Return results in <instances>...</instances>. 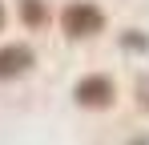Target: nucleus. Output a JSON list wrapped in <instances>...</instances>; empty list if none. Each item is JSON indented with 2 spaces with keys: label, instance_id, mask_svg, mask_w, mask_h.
<instances>
[{
  "label": "nucleus",
  "instance_id": "1",
  "mask_svg": "<svg viewBox=\"0 0 149 145\" xmlns=\"http://www.w3.org/2000/svg\"><path fill=\"white\" fill-rule=\"evenodd\" d=\"M61 24H65L69 36H97L101 28H105V12H101L97 4H89V0H73L61 12Z\"/></svg>",
  "mask_w": 149,
  "mask_h": 145
},
{
  "label": "nucleus",
  "instance_id": "2",
  "mask_svg": "<svg viewBox=\"0 0 149 145\" xmlns=\"http://www.w3.org/2000/svg\"><path fill=\"white\" fill-rule=\"evenodd\" d=\"M73 97L85 105V109H101V105H109V101H113V81H109V77H101V72H93V77L77 81Z\"/></svg>",
  "mask_w": 149,
  "mask_h": 145
},
{
  "label": "nucleus",
  "instance_id": "3",
  "mask_svg": "<svg viewBox=\"0 0 149 145\" xmlns=\"http://www.w3.org/2000/svg\"><path fill=\"white\" fill-rule=\"evenodd\" d=\"M32 65H36V56H32L28 45H4V48H0V81L24 77Z\"/></svg>",
  "mask_w": 149,
  "mask_h": 145
},
{
  "label": "nucleus",
  "instance_id": "4",
  "mask_svg": "<svg viewBox=\"0 0 149 145\" xmlns=\"http://www.w3.org/2000/svg\"><path fill=\"white\" fill-rule=\"evenodd\" d=\"M20 12H24V24H32V28H40V24L49 20V12H45V4H40V0H24V4H20Z\"/></svg>",
  "mask_w": 149,
  "mask_h": 145
},
{
  "label": "nucleus",
  "instance_id": "5",
  "mask_svg": "<svg viewBox=\"0 0 149 145\" xmlns=\"http://www.w3.org/2000/svg\"><path fill=\"white\" fill-rule=\"evenodd\" d=\"M0 28H4V4H0Z\"/></svg>",
  "mask_w": 149,
  "mask_h": 145
}]
</instances>
